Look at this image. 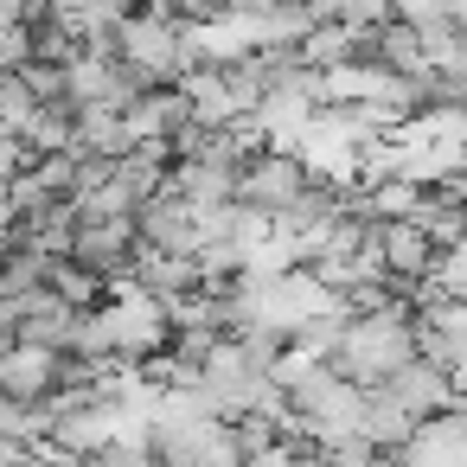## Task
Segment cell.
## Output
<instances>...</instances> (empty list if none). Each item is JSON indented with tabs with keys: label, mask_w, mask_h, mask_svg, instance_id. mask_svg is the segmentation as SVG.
<instances>
[{
	"label": "cell",
	"mask_w": 467,
	"mask_h": 467,
	"mask_svg": "<svg viewBox=\"0 0 467 467\" xmlns=\"http://www.w3.org/2000/svg\"><path fill=\"white\" fill-rule=\"evenodd\" d=\"M403 358H416V314L410 307H371V314H346V333L333 339L327 365L352 384H378L390 378Z\"/></svg>",
	"instance_id": "obj_1"
},
{
	"label": "cell",
	"mask_w": 467,
	"mask_h": 467,
	"mask_svg": "<svg viewBox=\"0 0 467 467\" xmlns=\"http://www.w3.org/2000/svg\"><path fill=\"white\" fill-rule=\"evenodd\" d=\"M307 186V161L295 154V148H256L244 167H237V186H231V205H244V212H256V218H269L275 224V212L295 199Z\"/></svg>",
	"instance_id": "obj_2"
},
{
	"label": "cell",
	"mask_w": 467,
	"mask_h": 467,
	"mask_svg": "<svg viewBox=\"0 0 467 467\" xmlns=\"http://www.w3.org/2000/svg\"><path fill=\"white\" fill-rule=\"evenodd\" d=\"M65 256L122 288V282H135V269H141L148 250L135 237V218H90V224H71V250Z\"/></svg>",
	"instance_id": "obj_3"
},
{
	"label": "cell",
	"mask_w": 467,
	"mask_h": 467,
	"mask_svg": "<svg viewBox=\"0 0 467 467\" xmlns=\"http://www.w3.org/2000/svg\"><path fill=\"white\" fill-rule=\"evenodd\" d=\"M135 237H141V250H154V256H199V205L186 199V192H173V186H161L154 199H141L135 205Z\"/></svg>",
	"instance_id": "obj_4"
},
{
	"label": "cell",
	"mask_w": 467,
	"mask_h": 467,
	"mask_svg": "<svg viewBox=\"0 0 467 467\" xmlns=\"http://www.w3.org/2000/svg\"><path fill=\"white\" fill-rule=\"evenodd\" d=\"M14 314H20V346H46V352H71L84 339V320H90V307H71L52 288H33Z\"/></svg>",
	"instance_id": "obj_5"
},
{
	"label": "cell",
	"mask_w": 467,
	"mask_h": 467,
	"mask_svg": "<svg viewBox=\"0 0 467 467\" xmlns=\"http://www.w3.org/2000/svg\"><path fill=\"white\" fill-rule=\"evenodd\" d=\"M378 390H384V397H397L416 422H429V416H441L448 403H461V397H454V371H448V365H435V358H422V352H416V358H403L390 378H378Z\"/></svg>",
	"instance_id": "obj_6"
},
{
	"label": "cell",
	"mask_w": 467,
	"mask_h": 467,
	"mask_svg": "<svg viewBox=\"0 0 467 467\" xmlns=\"http://www.w3.org/2000/svg\"><path fill=\"white\" fill-rule=\"evenodd\" d=\"M371 250H378V263L390 275H410V282H429L435 256H441V244L416 218H371Z\"/></svg>",
	"instance_id": "obj_7"
},
{
	"label": "cell",
	"mask_w": 467,
	"mask_h": 467,
	"mask_svg": "<svg viewBox=\"0 0 467 467\" xmlns=\"http://www.w3.org/2000/svg\"><path fill=\"white\" fill-rule=\"evenodd\" d=\"M358 435H365L378 454H397V448L416 435V416H410L397 397H384L378 384H365V397H358Z\"/></svg>",
	"instance_id": "obj_8"
},
{
	"label": "cell",
	"mask_w": 467,
	"mask_h": 467,
	"mask_svg": "<svg viewBox=\"0 0 467 467\" xmlns=\"http://www.w3.org/2000/svg\"><path fill=\"white\" fill-rule=\"evenodd\" d=\"M116 180L135 192V199H154L167 180H173V148L167 141H129L116 154Z\"/></svg>",
	"instance_id": "obj_9"
},
{
	"label": "cell",
	"mask_w": 467,
	"mask_h": 467,
	"mask_svg": "<svg viewBox=\"0 0 467 467\" xmlns=\"http://www.w3.org/2000/svg\"><path fill=\"white\" fill-rule=\"evenodd\" d=\"M71 148L78 154H122L129 148V122H122V109H109V103H78V129H71Z\"/></svg>",
	"instance_id": "obj_10"
},
{
	"label": "cell",
	"mask_w": 467,
	"mask_h": 467,
	"mask_svg": "<svg viewBox=\"0 0 467 467\" xmlns=\"http://www.w3.org/2000/svg\"><path fill=\"white\" fill-rule=\"evenodd\" d=\"M135 288L167 307V301H180V295L199 288V256H154V250H148L141 269H135Z\"/></svg>",
	"instance_id": "obj_11"
},
{
	"label": "cell",
	"mask_w": 467,
	"mask_h": 467,
	"mask_svg": "<svg viewBox=\"0 0 467 467\" xmlns=\"http://www.w3.org/2000/svg\"><path fill=\"white\" fill-rule=\"evenodd\" d=\"M390 14L416 33H435V26H461V0H390Z\"/></svg>",
	"instance_id": "obj_12"
},
{
	"label": "cell",
	"mask_w": 467,
	"mask_h": 467,
	"mask_svg": "<svg viewBox=\"0 0 467 467\" xmlns=\"http://www.w3.org/2000/svg\"><path fill=\"white\" fill-rule=\"evenodd\" d=\"M333 20H352V26H378V20H390V0H339V7H333Z\"/></svg>",
	"instance_id": "obj_13"
},
{
	"label": "cell",
	"mask_w": 467,
	"mask_h": 467,
	"mask_svg": "<svg viewBox=\"0 0 467 467\" xmlns=\"http://www.w3.org/2000/svg\"><path fill=\"white\" fill-rule=\"evenodd\" d=\"M14 346H20V314H14L7 301H0V358H7Z\"/></svg>",
	"instance_id": "obj_14"
}]
</instances>
